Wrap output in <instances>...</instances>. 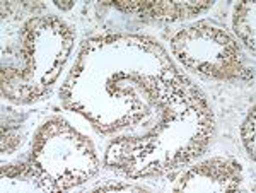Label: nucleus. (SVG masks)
I'll return each instance as SVG.
<instances>
[{
    "label": "nucleus",
    "mask_w": 256,
    "mask_h": 193,
    "mask_svg": "<svg viewBox=\"0 0 256 193\" xmlns=\"http://www.w3.org/2000/svg\"><path fill=\"white\" fill-rule=\"evenodd\" d=\"M242 137H244L246 149H248V152H250L251 159H254V108L251 110V114L248 116V120L244 123Z\"/></svg>",
    "instance_id": "f257e3e1"
}]
</instances>
